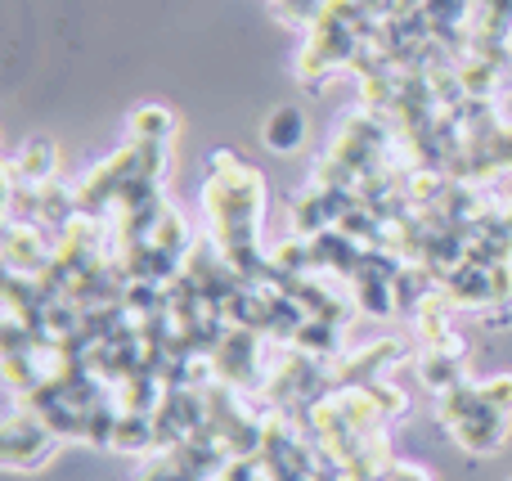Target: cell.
Returning <instances> with one entry per match:
<instances>
[{"label":"cell","mask_w":512,"mask_h":481,"mask_svg":"<svg viewBox=\"0 0 512 481\" xmlns=\"http://www.w3.org/2000/svg\"><path fill=\"white\" fill-rule=\"evenodd\" d=\"M203 207H207V216H212L221 257L230 261L248 284H270L274 266L261 252V207H265L261 171L248 167V162L230 149L212 153L207 180H203Z\"/></svg>","instance_id":"1"},{"label":"cell","mask_w":512,"mask_h":481,"mask_svg":"<svg viewBox=\"0 0 512 481\" xmlns=\"http://www.w3.org/2000/svg\"><path fill=\"white\" fill-rule=\"evenodd\" d=\"M436 414H441L450 437L459 441L468 455H495L508 441L512 414L481 401V383H468V378H463L459 387H450L445 396H436Z\"/></svg>","instance_id":"2"},{"label":"cell","mask_w":512,"mask_h":481,"mask_svg":"<svg viewBox=\"0 0 512 481\" xmlns=\"http://www.w3.org/2000/svg\"><path fill=\"white\" fill-rule=\"evenodd\" d=\"M59 441H63L59 432H54L41 414L27 410L23 401L9 410L5 432H0V450H5V464L9 468H41L45 459L54 455V446H59Z\"/></svg>","instance_id":"3"},{"label":"cell","mask_w":512,"mask_h":481,"mask_svg":"<svg viewBox=\"0 0 512 481\" xmlns=\"http://www.w3.org/2000/svg\"><path fill=\"white\" fill-rule=\"evenodd\" d=\"M50 266H54V243H45L36 221L9 216V225H5V270L9 275H45Z\"/></svg>","instance_id":"4"},{"label":"cell","mask_w":512,"mask_h":481,"mask_svg":"<svg viewBox=\"0 0 512 481\" xmlns=\"http://www.w3.org/2000/svg\"><path fill=\"white\" fill-rule=\"evenodd\" d=\"M54 171H59V144L45 140V135H32V140L5 162V185L9 189H23V185L41 189L54 180Z\"/></svg>","instance_id":"5"},{"label":"cell","mask_w":512,"mask_h":481,"mask_svg":"<svg viewBox=\"0 0 512 481\" xmlns=\"http://www.w3.org/2000/svg\"><path fill=\"white\" fill-rule=\"evenodd\" d=\"M265 149L270 153H297L310 135V122H306V108L301 104H279L270 117H265Z\"/></svg>","instance_id":"6"},{"label":"cell","mask_w":512,"mask_h":481,"mask_svg":"<svg viewBox=\"0 0 512 481\" xmlns=\"http://www.w3.org/2000/svg\"><path fill=\"white\" fill-rule=\"evenodd\" d=\"M418 378H423V387L432 396H445L450 387L463 383V356L441 351V347H427L423 356H418Z\"/></svg>","instance_id":"7"},{"label":"cell","mask_w":512,"mask_h":481,"mask_svg":"<svg viewBox=\"0 0 512 481\" xmlns=\"http://www.w3.org/2000/svg\"><path fill=\"white\" fill-rule=\"evenodd\" d=\"M171 131H176V113L162 104H144L131 113V140L140 144H167Z\"/></svg>","instance_id":"8"},{"label":"cell","mask_w":512,"mask_h":481,"mask_svg":"<svg viewBox=\"0 0 512 481\" xmlns=\"http://www.w3.org/2000/svg\"><path fill=\"white\" fill-rule=\"evenodd\" d=\"M481 401L512 414V374H499V378H490V383H481Z\"/></svg>","instance_id":"9"},{"label":"cell","mask_w":512,"mask_h":481,"mask_svg":"<svg viewBox=\"0 0 512 481\" xmlns=\"http://www.w3.org/2000/svg\"><path fill=\"white\" fill-rule=\"evenodd\" d=\"M373 481H432V473H427V468H418V464H405V459H391V464L382 468Z\"/></svg>","instance_id":"10"},{"label":"cell","mask_w":512,"mask_h":481,"mask_svg":"<svg viewBox=\"0 0 512 481\" xmlns=\"http://www.w3.org/2000/svg\"><path fill=\"white\" fill-rule=\"evenodd\" d=\"M279 5L283 18H292V23H310V18L324 9V0H274Z\"/></svg>","instance_id":"11"},{"label":"cell","mask_w":512,"mask_h":481,"mask_svg":"<svg viewBox=\"0 0 512 481\" xmlns=\"http://www.w3.org/2000/svg\"><path fill=\"white\" fill-rule=\"evenodd\" d=\"M508 54H512V36H508Z\"/></svg>","instance_id":"12"}]
</instances>
